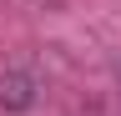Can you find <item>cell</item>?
Listing matches in <instances>:
<instances>
[{"label":"cell","instance_id":"obj_1","mask_svg":"<svg viewBox=\"0 0 121 116\" xmlns=\"http://www.w3.org/2000/svg\"><path fill=\"white\" fill-rule=\"evenodd\" d=\"M0 101H5V106H30V81H25V76L0 81Z\"/></svg>","mask_w":121,"mask_h":116}]
</instances>
